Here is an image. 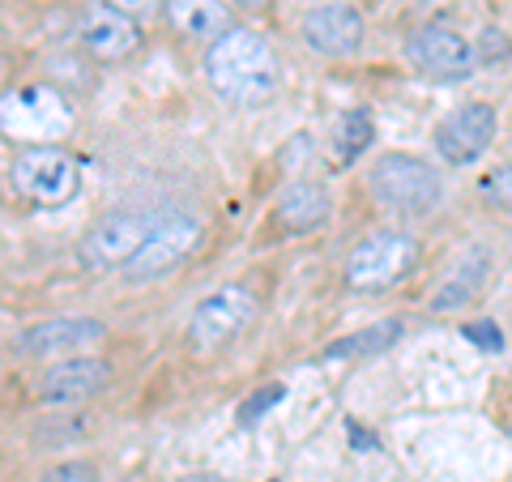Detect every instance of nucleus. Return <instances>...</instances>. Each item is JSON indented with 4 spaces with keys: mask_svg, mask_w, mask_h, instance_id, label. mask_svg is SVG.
<instances>
[{
    "mask_svg": "<svg viewBox=\"0 0 512 482\" xmlns=\"http://www.w3.org/2000/svg\"><path fill=\"white\" fill-rule=\"evenodd\" d=\"M205 77L235 107H261L278 90V56L256 30L231 26L205 52Z\"/></svg>",
    "mask_w": 512,
    "mask_h": 482,
    "instance_id": "1",
    "label": "nucleus"
},
{
    "mask_svg": "<svg viewBox=\"0 0 512 482\" xmlns=\"http://www.w3.org/2000/svg\"><path fill=\"white\" fill-rule=\"evenodd\" d=\"M372 197L393 214H431L440 205V175L414 154H384L372 163Z\"/></svg>",
    "mask_w": 512,
    "mask_h": 482,
    "instance_id": "2",
    "label": "nucleus"
},
{
    "mask_svg": "<svg viewBox=\"0 0 512 482\" xmlns=\"http://www.w3.org/2000/svg\"><path fill=\"white\" fill-rule=\"evenodd\" d=\"M13 188L35 205H64L82 188V167L60 146H26L9 167Z\"/></svg>",
    "mask_w": 512,
    "mask_h": 482,
    "instance_id": "3",
    "label": "nucleus"
},
{
    "mask_svg": "<svg viewBox=\"0 0 512 482\" xmlns=\"http://www.w3.org/2000/svg\"><path fill=\"white\" fill-rule=\"evenodd\" d=\"M419 261V248H414V239L402 235V231H380L372 239H363V244L350 252L346 261V282L355 286V291H384V286H397L414 269Z\"/></svg>",
    "mask_w": 512,
    "mask_h": 482,
    "instance_id": "4",
    "label": "nucleus"
},
{
    "mask_svg": "<svg viewBox=\"0 0 512 482\" xmlns=\"http://www.w3.org/2000/svg\"><path fill=\"white\" fill-rule=\"evenodd\" d=\"M0 124L5 133L22 137V141H52V137H64L69 133V107L64 99L52 90V86H30V90H18V94H5V111H0Z\"/></svg>",
    "mask_w": 512,
    "mask_h": 482,
    "instance_id": "5",
    "label": "nucleus"
},
{
    "mask_svg": "<svg viewBox=\"0 0 512 482\" xmlns=\"http://www.w3.org/2000/svg\"><path fill=\"white\" fill-rule=\"evenodd\" d=\"M406 56L423 77H436V82H466L478 64L474 43L448 26H419L406 43Z\"/></svg>",
    "mask_w": 512,
    "mask_h": 482,
    "instance_id": "6",
    "label": "nucleus"
},
{
    "mask_svg": "<svg viewBox=\"0 0 512 482\" xmlns=\"http://www.w3.org/2000/svg\"><path fill=\"white\" fill-rule=\"evenodd\" d=\"M201 239V222L188 218V214H163L150 222V235L141 252L133 256V265H128V278L146 282V278H158V273H167L184 261V256L197 248Z\"/></svg>",
    "mask_w": 512,
    "mask_h": 482,
    "instance_id": "7",
    "label": "nucleus"
},
{
    "mask_svg": "<svg viewBox=\"0 0 512 482\" xmlns=\"http://www.w3.org/2000/svg\"><path fill=\"white\" fill-rule=\"evenodd\" d=\"M252 312H256V299H252V291H244V286H222V291L205 295L197 303V312H192V320H188L192 346H201V350L227 346L231 337L252 320Z\"/></svg>",
    "mask_w": 512,
    "mask_h": 482,
    "instance_id": "8",
    "label": "nucleus"
},
{
    "mask_svg": "<svg viewBox=\"0 0 512 482\" xmlns=\"http://www.w3.org/2000/svg\"><path fill=\"white\" fill-rule=\"evenodd\" d=\"M150 222L154 218H137V214H111L82 239V265L94 273H107V269H128L133 256L141 252L150 235Z\"/></svg>",
    "mask_w": 512,
    "mask_h": 482,
    "instance_id": "9",
    "label": "nucleus"
},
{
    "mask_svg": "<svg viewBox=\"0 0 512 482\" xmlns=\"http://www.w3.org/2000/svg\"><path fill=\"white\" fill-rule=\"evenodd\" d=\"M495 141V107L491 103H466L453 116H444L436 128V150L453 167H466L474 158H483Z\"/></svg>",
    "mask_w": 512,
    "mask_h": 482,
    "instance_id": "10",
    "label": "nucleus"
},
{
    "mask_svg": "<svg viewBox=\"0 0 512 482\" xmlns=\"http://www.w3.org/2000/svg\"><path fill=\"white\" fill-rule=\"evenodd\" d=\"M107 329L103 320L90 316H60V320H43L22 333V350L30 359H73L77 350H86L94 342H103Z\"/></svg>",
    "mask_w": 512,
    "mask_h": 482,
    "instance_id": "11",
    "label": "nucleus"
},
{
    "mask_svg": "<svg viewBox=\"0 0 512 482\" xmlns=\"http://www.w3.org/2000/svg\"><path fill=\"white\" fill-rule=\"evenodd\" d=\"M111 380V363L107 359H94V355H73V359H60L43 372L39 380V397L52 401V406H64V401H86L99 389H107Z\"/></svg>",
    "mask_w": 512,
    "mask_h": 482,
    "instance_id": "12",
    "label": "nucleus"
},
{
    "mask_svg": "<svg viewBox=\"0 0 512 482\" xmlns=\"http://www.w3.org/2000/svg\"><path fill=\"white\" fill-rule=\"evenodd\" d=\"M303 43L320 56H350L363 43V18L350 5H316L303 18Z\"/></svg>",
    "mask_w": 512,
    "mask_h": 482,
    "instance_id": "13",
    "label": "nucleus"
},
{
    "mask_svg": "<svg viewBox=\"0 0 512 482\" xmlns=\"http://www.w3.org/2000/svg\"><path fill=\"white\" fill-rule=\"evenodd\" d=\"M82 43H86V52L99 60H124L137 52L141 30L128 13L111 9V5H94L82 22Z\"/></svg>",
    "mask_w": 512,
    "mask_h": 482,
    "instance_id": "14",
    "label": "nucleus"
},
{
    "mask_svg": "<svg viewBox=\"0 0 512 482\" xmlns=\"http://www.w3.org/2000/svg\"><path fill=\"white\" fill-rule=\"evenodd\" d=\"M167 22L184 39H222L231 30V13L222 0H167Z\"/></svg>",
    "mask_w": 512,
    "mask_h": 482,
    "instance_id": "15",
    "label": "nucleus"
},
{
    "mask_svg": "<svg viewBox=\"0 0 512 482\" xmlns=\"http://www.w3.org/2000/svg\"><path fill=\"white\" fill-rule=\"evenodd\" d=\"M325 218H329V197H325V188H316V184H291V188L282 192V201H278V222H282V231L303 235V231H316Z\"/></svg>",
    "mask_w": 512,
    "mask_h": 482,
    "instance_id": "16",
    "label": "nucleus"
},
{
    "mask_svg": "<svg viewBox=\"0 0 512 482\" xmlns=\"http://www.w3.org/2000/svg\"><path fill=\"white\" fill-rule=\"evenodd\" d=\"M487 278V252L483 248H470L466 256H461V269L448 273V282L436 291V299H431V308L436 312H453V308H466V303L478 295V286H483Z\"/></svg>",
    "mask_w": 512,
    "mask_h": 482,
    "instance_id": "17",
    "label": "nucleus"
},
{
    "mask_svg": "<svg viewBox=\"0 0 512 482\" xmlns=\"http://www.w3.org/2000/svg\"><path fill=\"white\" fill-rule=\"evenodd\" d=\"M367 146H372V116L367 111H346L333 124V158L338 163H350V158H359Z\"/></svg>",
    "mask_w": 512,
    "mask_h": 482,
    "instance_id": "18",
    "label": "nucleus"
},
{
    "mask_svg": "<svg viewBox=\"0 0 512 482\" xmlns=\"http://www.w3.org/2000/svg\"><path fill=\"white\" fill-rule=\"evenodd\" d=\"M397 337H402V325L397 320H384V325H372V329H363L355 337H342V342H333L325 355L329 359H350V355H376V350L384 346H393Z\"/></svg>",
    "mask_w": 512,
    "mask_h": 482,
    "instance_id": "19",
    "label": "nucleus"
},
{
    "mask_svg": "<svg viewBox=\"0 0 512 482\" xmlns=\"http://www.w3.org/2000/svg\"><path fill=\"white\" fill-rule=\"evenodd\" d=\"M274 401H282V384H265L261 393L244 401V410H239V423H256L269 406H274Z\"/></svg>",
    "mask_w": 512,
    "mask_h": 482,
    "instance_id": "20",
    "label": "nucleus"
},
{
    "mask_svg": "<svg viewBox=\"0 0 512 482\" xmlns=\"http://www.w3.org/2000/svg\"><path fill=\"white\" fill-rule=\"evenodd\" d=\"M461 333H466L478 350H500V346H504V333L495 329V320H470V325L461 329Z\"/></svg>",
    "mask_w": 512,
    "mask_h": 482,
    "instance_id": "21",
    "label": "nucleus"
},
{
    "mask_svg": "<svg viewBox=\"0 0 512 482\" xmlns=\"http://www.w3.org/2000/svg\"><path fill=\"white\" fill-rule=\"evenodd\" d=\"M483 192L495 201V205H504V210H512V163L508 167H500L495 175H487L483 180Z\"/></svg>",
    "mask_w": 512,
    "mask_h": 482,
    "instance_id": "22",
    "label": "nucleus"
},
{
    "mask_svg": "<svg viewBox=\"0 0 512 482\" xmlns=\"http://www.w3.org/2000/svg\"><path fill=\"white\" fill-rule=\"evenodd\" d=\"M43 482H94V470L82 461H69V465H56V470H47Z\"/></svg>",
    "mask_w": 512,
    "mask_h": 482,
    "instance_id": "23",
    "label": "nucleus"
},
{
    "mask_svg": "<svg viewBox=\"0 0 512 482\" xmlns=\"http://www.w3.org/2000/svg\"><path fill=\"white\" fill-rule=\"evenodd\" d=\"M103 5L128 13V18H146V13H154L158 5H167V0H103Z\"/></svg>",
    "mask_w": 512,
    "mask_h": 482,
    "instance_id": "24",
    "label": "nucleus"
},
{
    "mask_svg": "<svg viewBox=\"0 0 512 482\" xmlns=\"http://www.w3.org/2000/svg\"><path fill=\"white\" fill-rule=\"evenodd\" d=\"M180 482H222V478H214V474H188V478H180Z\"/></svg>",
    "mask_w": 512,
    "mask_h": 482,
    "instance_id": "25",
    "label": "nucleus"
},
{
    "mask_svg": "<svg viewBox=\"0 0 512 482\" xmlns=\"http://www.w3.org/2000/svg\"><path fill=\"white\" fill-rule=\"evenodd\" d=\"M235 5H248V9H265L269 0H235Z\"/></svg>",
    "mask_w": 512,
    "mask_h": 482,
    "instance_id": "26",
    "label": "nucleus"
},
{
    "mask_svg": "<svg viewBox=\"0 0 512 482\" xmlns=\"http://www.w3.org/2000/svg\"><path fill=\"white\" fill-rule=\"evenodd\" d=\"M274 482H278V478H274Z\"/></svg>",
    "mask_w": 512,
    "mask_h": 482,
    "instance_id": "27",
    "label": "nucleus"
}]
</instances>
